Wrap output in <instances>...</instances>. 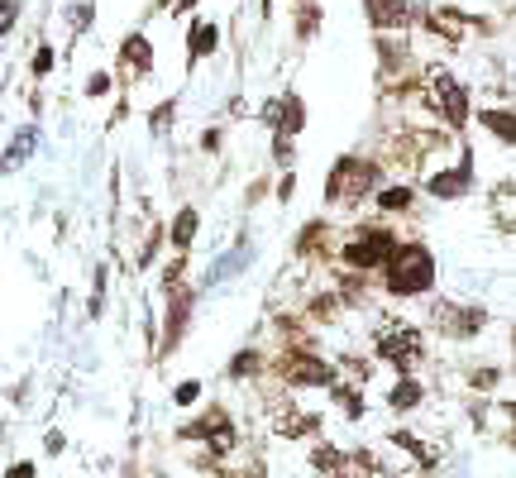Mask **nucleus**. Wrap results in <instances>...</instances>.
<instances>
[{
	"instance_id": "obj_1",
	"label": "nucleus",
	"mask_w": 516,
	"mask_h": 478,
	"mask_svg": "<svg viewBox=\"0 0 516 478\" xmlns=\"http://www.w3.org/2000/svg\"><path fill=\"white\" fill-rule=\"evenodd\" d=\"M383 283L392 297H421L435 287V259L426 244H397L383 263Z\"/></svg>"
},
{
	"instance_id": "obj_2",
	"label": "nucleus",
	"mask_w": 516,
	"mask_h": 478,
	"mask_svg": "<svg viewBox=\"0 0 516 478\" xmlns=\"http://www.w3.org/2000/svg\"><path fill=\"white\" fill-rule=\"evenodd\" d=\"M378 163L373 158H359V153H344L335 158V168L325 177V201H335V206H354V201H364L368 192H378Z\"/></svg>"
},
{
	"instance_id": "obj_3",
	"label": "nucleus",
	"mask_w": 516,
	"mask_h": 478,
	"mask_svg": "<svg viewBox=\"0 0 516 478\" xmlns=\"http://www.w3.org/2000/svg\"><path fill=\"white\" fill-rule=\"evenodd\" d=\"M177 435H182V440H206L211 459L230 455V450H235V440H239L235 421H230V412H225V407H206V412L196 416V421H187Z\"/></svg>"
},
{
	"instance_id": "obj_4",
	"label": "nucleus",
	"mask_w": 516,
	"mask_h": 478,
	"mask_svg": "<svg viewBox=\"0 0 516 478\" xmlns=\"http://www.w3.org/2000/svg\"><path fill=\"white\" fill-rule=\"evenodd\" d=\"M392 249H397V239L387 235V230L359 225V230L349 235V244L340 249V259L349 263V268H359V273H368V268H383V263L392 259Z\"/></svg>"
},
{
	"instance_id": "obj_5",
	"label": "nucleus",
	"mask_w": 516,
	"mask_h": 478,
	"mask_svg": "<svg viewBox=\"0 0 516 478\" xmlns=\"http://www.w3.org/2000/svg\"><path fill=\"white\" fill-rule=\"evenodd\" d=\"M373 359L392 364L397 373H411V369H416V359H421V335H416L411 326H397V321H387L383 335L373 340Z\"/></svg>"
},
{
	"instance_id": "obj_6",
	"label": "nucleus",
	"mask_w": 516,
	"mask_h": 478,
	"mask_svg": "<svg viewBox=\"0 0 516 478\" xmlns=\"http://www.w3.org/2000/svg\"><path fill=\"white\" fill-rule=\"evenodd\" d=\"M278 373H282V383H292V388H330V383L340 378L335 364H325V359L306 354V349H287Z\"/></svg>"
},
{
	"instance_id": "obj_7",
	"label": "nucleus",
	"mask_w": 516,
	"mask_h": 478,
	"mask_svg": "<svg viewBox=\"0 0 516 478\" xmlns=\"http://www.w3.org/2000/svg\"><path fill=\"white\" fill-rule=\"evenodd\" d=\"M430 321L440 335H450V340H473L478 330L488 326V311L483 306H459V302H435L430 306Z\"/></svg>"
},
{
	"instance_id": "obj_8",
	"label": "nucleus",
	"mask_w": 516,
	"mask_h": 478,
	"mask_svg": "<svg viewBox=\"0 0 516 478\" xmlns=\"http://www.w3.org/2000/svg\"><path fill=\"white\" fill-rule=\"evenodd\" d=\"M430 96H435V110H440V120H445L450 130H464V125H469V91L459 87L445 67L430 72Z\"/></svg>"
},
{
	"instance_id": "obj_9",
	"label": "nucleus",
	"mask_w": 516,
	"mask_h": 478,
	"mask_svg": "<svg viewBox=\"0 0 516 478\" xmlns=\"http://www.w3.org/2000/svg\"><path fill=\"white\" fill-rule=\"evenodd\" d=\"M469 187H473V158L469 153H459L454 168H440V173L426 182V192L440 196V201H459V196H469Z\"/></svg>"
},
{
	"instance_id": "obj_10",
	"label": "nucleus",
	"mask_w": 516,
	"mask_h": 478,
	"mask_svg": "<svg viewBox=\"0 0 516 478\" xmlns=\"http://www.w3.org/2000/svg\"><path fill=\"white\" fill-rule=\"evenodd\" d=\"M368 20H373V29H387V34H397V29H411V20L421 15L411 0H364Z\"/></svg>"
},
{
	"instance_id": "obj_11",
	"label": "nucleus",
	"mask_w": 516,
	"mask_h": 478,
	"mask_svg": "<svg viewBox=\"0 0 516 478\" xmlns=\"http://www.w3.org/2000/svg\"><path fill=\"white\" fill-rule=\"evenodd\" d=\"M168 326H163V345H158V354H172L177 349V340H182V330H187V321H192V292H168Z\"/></svg>"
},
{
	"instance_id": "obj_12",
	"label": "nucleus",
	"mask_w": 516,
	"mask_h": 478,
	"mask_svg": "<svg viewBox=\"0 0 516 478\" xmlns=\"http://www.w3.org/2000/svg\"><path fill=\"white\" fill-rule=\"evenodd\" d=\"M149 67H153V44L144 34H129L125 44H120V72H125V82L144 77Z\"/></svg>"
},
{
	"instance_id": "obj_13",
	"label": "nucleus",
	"mask_w": 516,
	"mask_h": 478,
	"mask_svg": "<svg viewBox=\"0 0 516 478\" xmlns=\"http://www.w3.org/2000/svg\"><path fill=\"white\" fill-rule=\"evenodd\" d=\"M278 144H292V134H301V125H306V101H301L297 91L292 96H282L278 101Z\"/></svg>"
},
{
	"instance_id": "obj_14",
	"label": "nucleus",
	"mask_w": 516,
	"mask_h": 478,
	"mask_svg": "<svg viewBox=\"0 0 516 478\" xmlns=\"http://www.w3.org/2000/svg\"><path fill=\"white\" fill-rule=\"evenodd\" d=\"M273 431L287 435V440H306V435L321 431V416L316 412H292V407H287V412L273 416Z\"/></svg>"
},
{
	"instance_id": "obj_15",
	"label": "nucleus",
	"mask_w": 516,
	"mask_h": 478,
	"mask_svg": "<svg viewBox=\"0 0 516 478\" xmlns=\"http://www.w3.org/2000/svg\"><path fill=\"white\" fill-rule=\"evenodd\" d=\"M478 125H483L488 134H497V144H507V149L516 144V115H512V106H488V110H478Z\"/></svg>"
},
{
	"instance_id": "obj_16",
	"label": "nucleus",
	"mask_w": 516,
	"mask_h": 478,
	"mask_svg": "<svg viewBox=\"0 0 516 478\" xmlns=\"http://www.w3.org/2000/svg\"><path fill=\"white\" fill-rule=\"evenodd\" d=\"M215 48H220V29H215L211 20H196L192 34H187V58H192V63H201V58H211Z\"/></svg>"
},
{
	"instance_id": "obj_17",
	"label": "nucleus",
	"mask_w": 516,
	"mask_h": 478,
	"mask_svg": "<svg viewBox=\"0 0 516 478\" xmlns=\"http://www.w3.org/2000/svg\"><path fill=\"white\" fill-rule=\"evenodd\" d=\"M421 397H426V388H421L411 373H402V378L392 383V392H387V407H392V412H416Z\"/></svg>"
},
{
	"instance_id": "obj_18",
	"label": "nucleus",
	"mask_w": 516,
	"mask_h": 478,
	"mask_svg": "<svg viewBox=\"0 0 516 478\" xmlns=\"http://www.w3.org/2000/svg\"><path fill=\"white\" fill-rule=\"evenodd\" d=\"M330 478H378V459L368 455V450H344Z\"/></svg>"
},
{
	"instance_id": "obj_19",
	"label": "nucleus",
	"mask_w": 516,
	"mask_h": 478,
	"mask_svg": "<svg viewBox=\"0 0 516 478\" xmlns=\"http://www.w3.org/2000/svg\"><path fill=\"white\" fill-rule=\"evenodd\" d=\"M196 225H201V216H196V206H182V211L172 216V225H168V239H172V244H177V254H187V249H192Z\"/></svg>"
},
{
	"instance_id": "obj_20",
	"label": "nucleus",
	"mask_w": 516,
	"mask_h": 478,
	"mask_svg": "<svg viewBox=\"0 0 516 478\" xmlns=\"http://www.w3.org/2000/svg\"><path fill=\"white\" fill-rule=\"evenodd\" d=\"M34 144H39V134H34V130H20V134H15V139H10V149L0 153V177H5V173H15V168H20L24 158L34 153Z\"/></svg>"
},
{
	"instance_id": "obj_21",
	"label": "nucleus",
	"mask_w": 516,
	"mask_h": 478,
	"mask_svg": "<svg viewBox=\"0 0 516 478\" xmlns=\"http://www.w3.org/2000/svg\"><path fill=\"white\" fill-rule=\"evenodd\" d=\"M407 206H411V182L378 192V211H387V216H397V211H407Z\"/></svg>"
},
{
	"instance_id": "obj_22",
	"label": "nucleus",
	"mask_w": 516,
	"mask_h": 478,
	"mask_svg": "<svg viewBox=\"0 0 516 478\" xmlns=\"http://www.w3.org/2000/svg\"><path fill=\"white\" fill-rule=\"evenodd\" d=\"M392 445H402L407 455L421 459V469H430V464H435V450H430V445H421V440H416V435H407V431H392Z\"/></svg>"
},
{
	"instance_id": "obj_23",
	"label": "nucleus",
	"mask_w": 516,
	"mask_h": 478,
	"mask_svg": "<svg viewBox=\"0 0 516 478\" xmlns=\"http://www.w3.org/2000/svg\"><path fill=\"white\" fill-rule=\"evenodd\" d=\"M258 369H263V354H258V349H244V354L230 359V378H254Z\"/></svg>"
},
{
	"instance_id": "obj_24",
	"label": "nucleus",
	"mask_w": 516,
	"mask_h": 478,
	"mask_svg": "<svg viewBox=\"0 0 516 478\" xmlns=\"http://www.w3.org/2000/svg\"><path fill=\"white\" fill-rule=\"evenodd\" d=\"M340 455L344 450H335V445H316V450H311V469H316L321 478H330L335 474V464H340Z\"/></svg>"
},
{
	"instance_id": "obj_25",
	"label": "nucleus",
	"mask_w": 516,
	"mask_h": 478,
	"mask_svg": "<svg viewBox=\"0 0 516 478\" xmlns=\"http://www.w3.org/2000/svg\"><path fill=\"white\" fill-rule=\"evenodd\" d=\"M196 397H201V383H196V378H187V383L172 388V402H177V407H192Z\"/></svg>"
},
{
	"instance_id": "obj_26",
	"label": "nucleus",
	"mask_w": 516,
	"mask_h": 478,
	"mask_svg": "<svg viewBox=\"0 0 516 478\" xmlns=\"http://www.w3.org/2000/svg\"><path fill=\"white\" fill-rule=\"evenodd\" d=\"M20 20V0H0V39L10 34V24Z\"/></svg>"
},
{
	"instance_id": "obj_27",
	"label": "nucleus",
	"mask_w": 516,
	"mask_h": 478,
	"mask_svg": "<svg viewBox=\"0 0 516 478\" xmlns=\"http://www.w3.org/2000/svg\"><path fill=\"white\" fill-rule=\"evenodd\" d=\"M53 58H58V53H53V44H43L39 53H34V77H48V72H53Z\"/></svg>"
},
{
	"instance_id": "obj_28",
	"label": "nucleus",
	"mask_w": 516,
	"mask_h": 478,
	"mask_svg": "<svg viewBox=\"0 0 516 478\" xmlns=\"http://www.w3.org/2000/svg\"><path fill=\"white\" fill-rule=\"evenodd\" d=\"M106 91H110V72H91V77H86V96H91V101L106 96Z\"/></svg>"
},
{
	"instance_id": "obj_29",
	"label": "nucleus",
	"mask_w": 516,
	"mask_h": 478,
	"mask_svg": "<svg viewBox=\"0 0 516 478\" xmlns=\"http://www.w3.org/2000/svg\"><path fill=\"white\" fill-rule=\"evenodd\" d=\"M106 311V268H96V297H91V316Z\"/></svg>"
},
{
	"instance_id": "obj_30",
	"label": "nucleus",
	"mask_w": 516,
	"mask_h": 478,
	"mask_svg": "<svg viewBox=\"0 0 516 478\" xmlns=\"http://www.w3.org/2000/svg\"><path fill=\"white\" fill-rule=\"evenodd\" d=\"M158 244H163V230H153L149 239H144V249H139V268H149L153 254H158Z\"/></svg>"
},
{
	"instance_id": "obj_31",
	"label": "nucleus",
	"mask_w": 516,
	"mask_h": 478,
	"mask_svg": "<svg viewBox=\"0 0 516 478\" xmlns=\"http://www.w3.org/2000/svg\"><path fill=\"white\" fill-rule=\"evenodd\" d=\"M497 378H502V373H497V369H473V388L493 392V388H497Z\"/></svg>"
},
{
	"instance_id": "obj_32",
	"label": "nucleus",
	"mask_w": 516,
	"mask_h": 478,
	"mask_svg": "<svg viewBox=\"0 0 516 478\" xmlns=\"http://www.w3.org/2000/svg\"><path fill=\"white\" fill-rule=\"evenodd\" d=\"M5 478H39V469H34L29 459H15V464L5 469Z\"/></svg>"
},
{
	"instance_id": "obj_33",
	"label": "nucleus",
	"mask_w": 516,
	"mask_h": 478,
	"mask_svg": "<svg viewBox=\"0 0 516 478\" xmlns=\"http://www.w3.org/2000/svg\"><path fill=\"white\" fill-rule=\"evenodd\" d=\"M67 20L77 24V29H86V24H91V5H72V10H67Z\"/></svg>"
},
{
	"instance_id": "obj_34",
	"label": "nucleus",
	"mask_w": 516,
	"mask_h": 478,
	"mask_svg": "<svg viewBox=\"0 0 516 478\" xmlns=\"http://www.w3.org/2000/svg\"><path fill=\"white\" fill-rule=\"evenodd\" d=\"M168 120H172V106L163 101V106L153 110V130H168Z\"/></svg>"
},
{
	"instance_id": "obj_35",
	"label": "nucleus",
	"mask_w": 516,
	"mask_h": 478,
	"mask_svg": "<svg viewBox=\"0 0 516 478\" xmlns=\"http://www.w3.org/2000/svg\"><path fill=\"white\" fill-rule=\"evenodd\" d=\"M43 445H48V455H63V435H58V431H48V440H43Z\"/></svg>"
},
{
	"instance_id": "obj_36",
	"label": "nucleus",
	"mask_w": 516,
	"mask_h": 478,
	"mask_svg": "<svg viewBox=\"0 0 516 478\" xmlns=\"http://www.w3.org/2000/svg\"><path fill=\"white\" fill-rule=\"evenodd\" d=\"M201 149H206V153H215V149H220V134H215V130H206V139H201Z\"/></svg>"
},
{
	"instance_id": "obj_37",
	"label": "nucleus",
	"mask_w": 516,
	"mask_h": 478,
	"mask_svg": "<svg viewBox=\"0 0 516 478\" xmlns=\"http://www.w3.org/2000/svg\"><path fill=\"white\" fill-rule=\"evenodd\" d=\"M172 10L182 15V10H196V0H172Z\"/></svg>"
}]
</instances>
